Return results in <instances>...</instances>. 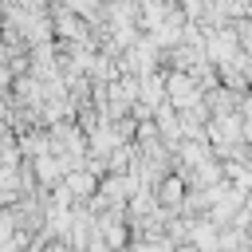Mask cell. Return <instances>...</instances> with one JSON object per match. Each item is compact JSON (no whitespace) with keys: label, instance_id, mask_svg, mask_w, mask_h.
<instances>
[{"label":"cell","instance_id":"6da1fadb","mask_svg":"<svg viewBox=\"0 0 252 252\" xmlns=\"http://www.w3.org/2000/svg\"><path fill=\"white\" fill-rule=\"evenodd\" d=\"M161 83H165V102H169L173 110H185V106L201 102V94H205V91L193 83L189 71H165V67H161Z\"/></svg>","mask_w":252,"mask_h":252},{"label":"cell","instance_id":"7a4b0ae2","mask_svg":"<svg viewBox=\"0 0 252 252\" xmlns=\"http://www.w3.org/2000/svg\"><path fill=\"white\" fill-rule=\"evenodd\" d=\"M154 201L165 209V213H181V201H185V181L177 173H165L158 185H154Z\"/></svg>","mask_w":252,"mask_h":252},{"label":"cell","instance_id":"ba28073f","mask_svg":"<svg viewBox=\"0 0 252 252\" xmlns=\"http://www.w3.org/2000/svg\"><path fill=\"white\" fill-rule=\"evenodd\" d=\"M20 161V146H16V130L0 118V165H16Z\"/></svg>","mask_w":252,"mask_h":252},{"label":"cell","instance_id":"277c9868","mask_svg":"<svg viewBox=\"0 0 252 252\" xmlns=\"http://www.w3.org/2000/svg\"><path fill=\"white\" fill-rule=\"evenodd\" d=\"M201 102L209 106V114H228V110H236V102H240V91H232V87L217 83V87H209V91L201 94Z\"/></svg>","mask_w":252,"mask_h":252},{"label":"cell","instance_id":"5bb4252c","mask_svg":"<svg viewBox=\"0 0 252 252\" xmlns=\"http://www.w3.org/2000/svg\"><path fill=\"white\" fill-rule=\"evenodd\" d=\"M0 118H4V91H0Z\"/></svg>","mask_w":252,"mask_h":252},{"label":"cell","instance_id":"52a82bcc","mask_svg":"<svg viewBox=\"0 0 252 252\" xmlns=\"http://www.w3.org/2000/svg\"><path fill=\"white\" fill-rule=\"evenodd\" d=\"M16 197H20V169L0 165V205H12Z\"/></svg>","mask_w":252,"mask_h":252},{"label":"cell","instance_id":"3957f363","mask_svg":"<svg viewBox=\"0 0 252 252\" xmlns=\"http://www.w3.org/2000/svg\"><path fill=\"white\" fill-rule=\"evenodd\" d=\"M59 181H63V185L71 189V197H75V201H87V197H91V193L98 189V177H94V173H91L87 165H75V169H67V173L59 177Z\"/></svg>","mask_w":252,"mask_h":252},{"label":"cell","instance_id":"9c48e42d","mask_svg":"<svg viewBox=\"0 0 252 252\" xmlns=\"http://www.w3.org/2000/svg\"><path fill=\"white\" fill-rule=\"evenodd\" d=\"M134 126H138V122H134L130 114H122V118H110V130H114V138H118V142H134Z\"/></svg>","mask_w":252,"mask_h":252},{"label":"cell","instance_id":"8fae6325","mask_svg":"<svg viewBox=\"0 0 252 252\" xmlns=\"http://www.w3.org/2000/svg\"><path fill=\"white\" fill-rule=\"evenodd\" d=\"M173 252H201L193 240H181V244H173Z\"/></svg>","mask_w":252,"mask_h":252},{"label":"cell","instance_id":"8992f818","mask_svg":"<svg viewBox=\"0 0 252 252\" xmlns=\"http://www.w3.org/2000/svg\"><path fill=\"white\" fill-rule=\"evenodd\" d=\"M134 158H138L134 142H118V146H110V150H106V173H130Z\"/></svg>","mask_w":252,"mask_h":252},{"label":"cell","instance_id":"5b68a950","mask_svg":"<svg viewBox=\"0 0 252 252\" xmlns=\"http://www.w3.org/2000/svg\"><path fill=\"white\" fill-rule=\"evenodd\" d=\"M32 161V173H35V181L43 185V189H51L59 177H63V165L55 161V154H35V158H28Z\"/></svg>","mask_w":252,"mask_h":252},{"label":"cell","instance_id":"7c38bea8","mask_svg":"<svg viewBox=\"0 0 252 252\" xmlns=\"http://www.w3.org/2000/svg\"><path fill=\"white\" fill-rule=\"evenodd\" d=\"M244 209H248V213H252V185H248V189H244Z\"/></svg>","mask_w":252,"mask_h":252},{"label":"cell","instance_id":"4fadbf2b","mask_svg":"<svg viewBox=\"0 0 252 252\" xmlns=\"http://www.w3.org/2000/svg\"><path fill=\"white\" fill-rule=\"evenodd\" d=\"M244 240L252 244V217H248V224H244Z\"/></svg>","mask_w":252,"mask_h":252},{"label":"cell","instance_id":"30bf717a","mask_svg":"<svg viewBox=\"0 0 252 252\" xmlns=\"http://www.w3.org/2000/svg\"><path fill=\"white\" fill-rule=\"evenodd\" d=\"M232 28H236V39H240V47H244V51H252V16H240V20H232Z\"/></svg>","mask_w":252,"mask_h":252}]
</instances>
